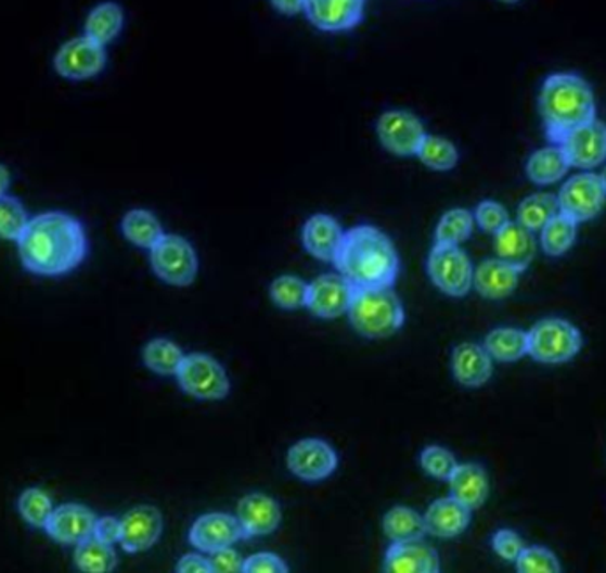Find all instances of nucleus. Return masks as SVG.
Masks as SVG:
<instances>
[{
    "label": "nucleus",
    "instance_id": "603ef678",
    "mask_svg": "<svg viewBox=\"0 0 606 573\" xmlns=\"http://www.w3.org/2000/svg\"><path fill=\"white\" fill-rule=\"evenodd\" d=\"M500 2H504V4H516L519 0H500Z\"/></svg>",
    "mask_w": 606,
    "mask_h": 573
},
{
    "label": "nucleus",
    "instance_id": "b1692460",
    "mask_svg": "<svg viewBox=\"0 0 606 573\" xmlns=\"http://www.w3.org/2000/svg\"><path fill=\"white\" fill-rule=\"evenodd\" d=\"M497 258L524 272L536 256V239L532 231L519 222H507L495 233Z\"/></svg>",
    "mask_w": 606,
    "mask_h": 573
},
{
    "label": "nucleus",
    "instance_id": "f704fd0d",
    "mask_svg": "<svg viewBox=\"0 0 606 573\" xmlns=\"http://www.w3.org/2000/svg\"><path fill=\"white\" fill-rule=\"evenodd\" d=\"M558 214V201L552 194H532L518 206V222L529 231H541Z\"/></svg>",
    "mask_w": 606,
    "mask_h": 573
},
{
    "label": "nucleus",
    "instance_id": "9d476101",
    "mask_svg": "<svg viewBox=\"0 0 606 573\" xmlns=\"http://www.w3.org/2000/svg\"><path fill=\"white\" fill-rule=\"evenodd\" d=\"M105 66H107L105 47L92 41L86 35L66 41L54 58L55 72L74 82L96 77L102 74Z\"/></svg>",
    "mask_w": 606,
    "mask_h": 573
},
{
    "label": "nucleus",
    "instance_id": "2f4dec72",
    "mask_svg": "<svg viewBox=\"0 0 606 573\" xmlns=\"http://www.w3.org/2000/svg\"><path fill=\"white\" fill-rule=\"evenodd\" d=\"M384 531L387 538L392 539V544L423 539L427 533L424 517L407 506H396L388 511L384 519Z\"/></svg>",
    "mask_w": 606,
    "mask_h": 573
},
{
    "label": "nucleus",
    "instance_id": "4468645a",
    "mask_svg": "<svg viewBox=\"0 0 606 573\" xmlns=\"http://www.w3.org/2000/svg\"><path fill=\"white\" fill-rule=\"evenodd\" d=\"M558 147L563 148L571 167L589 170L602 166L606 161V125L592 119L569 131Z\"/></svg>",
    "mask_w": 606,
    "mask_h": 573
},
{
    "label": "nucleus",
    "instance_id": "5701e85b",
    "mask_svg": "<svg viewBox=\"0 0 606 573\" xmlns=\"http://www.w3.org/2000/svg\"><path fill=\"white\" fill-rule=\"evenodd\" d=\"M452 373L465 387H482L493 374V359L485 346L461 343L452 352Z\"/></svg>",
    "mask_w": 606,
    "mask_h": 573
},
{
    "label": "nucleus",
    "instance_id": "49530a36",
    "mask_svg": "<svg viewBox=\"0 0 606 573\" xmlns=\"http://www.w3.org/2000/svg\"><path fill=\"white\" fill-rule=\"evenodd\" d=\"M209 563H211L214 573H238L243 572L245 559L236 550L225 547V549L214 552L209 558Z\"/></svg>",
    "mask_w": 606,
    "mask_h": 573
},
{
    "label": "nucleus",
    "instance_id": "c9c22d12",
    "mask_svg": "<svg viewBox=\"0 0 606 573\" xmlns=\"http://www.w3.org/2000/svg\"><path fill=\"white\" fill-rule=\"evenodd\" d=\"M415 156L427 169L440 170V173L454 169L460 161L457 148L449 139L440 136L424 137L423 144Z\"/></svg>",
    "mask_w": 606,
    "mask_h": 573
},
{
    "label": "nucleus",
    "instance_id": "79ce46f5",
    "mask_svg": "<svg viewBox=\"0 0 606 573\" xmlns=\"http://www.w3.org/2000/svg\"><path fill=\"white\" fill-rule=\"evenodd\" d=\"M424 472L435 480L449 481L457 467L456 458L449 449L441 446H429L421 455Z\"/></svg>",
    "mask_w": 606,
    "mask_h": 573
},
{
    "label": "nucleus",
    "instance_id": "c85d7f7f",
    "mask_svg": "<svg viewBox=\"0 0 606 573\" xmlns=\"http://www.w3.org/2000/svg\"><path fill=\"white\" fill-rule=\"evenodd\" d=\"M485 348L491 359L516 362L529 355V334L513 327H500L486 335Z\"/></svg>",
    "mask_w": 606,
    "mask_h": 573
},
{
    "label": "nucleus",
    "instance_id": "a878e982",
    "mask_svg": "<svg viewBox=\"0 0 606 573\" xmlns=\"http://www.w3.org/2000/svg\"><path fill=\"white\" fill-rule=\"evenodd\" d=\"M449 483L452 497L468 506L470 510L480 508L490 496V480L485 467L479 463H457Z\"/></svg>",
    "mask_w": 606,
    "mask_h": 573
},
{
    "label": "nucleus",
    "instance_id": "f03ea898",
    "mask_svg": "<svg viewBox=\"0 0 606 573\" xmlns=\"http://www.w3.org/2000/svg\"><path fill=\"white\" fill-rule=\"evenodd\" d=\"M334 265L354 290L392 288L401 267L392 240L374 226H354L345 231Z\"/></svg>",
    "mask_w": 606,
    "mask_h": 573
},
{
    "label": "nucleus",
    "instance_id": "37998d69",
    "mask_svg": "<svg viewBox=\"0 0 606 573\" xmlns=\"http://www.w3.org/2000/svg\"><path fill=\"white\" fill-rule=\"evenodd\" d=\"M474 220L479 224V228L486 233L495 234L505 224L510 222L507 209L495 201H482L476 208Z\"/></svg>",
    "mask_w": 606,
    "mask_h": 573
},
{
    "label": "nucleus",
    "instance_id": "7c9ffc66",
    "mask_svg": "<svg viewBox=\"0 0 606 573\" xmlns=\"http://www.w3.org/2000/svg\"><path fill=\"white\" fill-rule=\"evenodd\" d=\"M123 234L128 242L133 243L137 247L151 249L160 242L164 237L160 220L147 209H130L121 222Z\"/></svg>",
    "mask_w": 606,
    "mask_h": 573
},
{
    "label": "nucleus",
    "instance_id": "dca6fc26",
    "mask_svg": "<svg viewBox=\"0 0 606 573\" xmlns=\"http://www.w3.org/2000/svg\"><path fill=\"white\" fill-rule=\"evenodd\" d=\"M242 538H245V533L240 520L228 513H206L195 520L190 530V544L208 555L233 547Z\"/></svg>",
    "mask_w": 606,
    "mask_h": 573
},
{
    "label": "nucleus",
    "instance_id": "39448f33",
    "mask_svg": "<svg viewBox=\"0 0 606 573\" xmlns=\"http://www.w3.org/2000/svg\"><path fill=\"white\" fill-rule=\"evenodd\" d=\"M529 355L541 365H564L582 351V332L563 318H544L529 332Z\"/></svg>",
    "mask_w": 606,
    "mask_h": 573
},
{
    "label": "nucleus",
    "instance_id": "ddd939ff",
    "mask_svg": "<svg viewBox=\"0 0 606 573\" xmlns=\"http://www.w3.org/2000/svg\"><path fill=\"white\" fill-rule=\"evenodd\" d=\"M287 469L301 481H323L337 469V455L331 444L321 438H304L287 451Z\"/></svg>",
    "mask_w": 606,
    "mask_h": 573
},
{
    "label": "nucleus",
    "instance_id": "ea45409f",
    "mask_svg": "<svg viewBox=\"0 0 606 573\" xmlns=\"http://www.w3.org/2000/svg\"><path fill=\"white\" fill-rule=\"evenodd\" d=\"M29 214L13 195H0V239L18 242L29 224Z\"/></svg>",
    "mask_w": 606,
    "mask_h": 573
},
{
    "label": "nucleus",
    "instance_id": "7ed1b4c3",
    "mask_svg": "<svg viewBox=\"0 0 606 573\" xmlns=\"http://www.w3.org/2000/svg\"><path fill=\"white\" fill-rule=\"evenodd\" d=\"M539 112L550 142L560 144L569 131L596 119V100L585 78L553 74L539 91Z\"/></svg>",
    "mask_w": 606,
    "mask_h": 573
},
{
    "label": "nucleus",
    "instance_id": "473e14b6",
    "mask_svg": "<svg viewBox=\"0 0 606 573\" xmlns=\"http://www.w3.org/2000/svg\"><path fill=\"white\" fill-rule=\"evenodd\" d=\"M142 359L147 370L153 373L162 374V377H172L180 370L181 362H183L184 354L180 346L172 343L166 338H156L151 340L144 351H142Z\"/></svg>",
    "mask_w": 606,
    "mask_h": 573
},
{
    "label": "nucleus",
    "instance_id": "f8f14e48",
    "mask_svg": "<svg viewBox=\"0 0 606 573\" xmlns=\"http://www.w3.org/2000/svg\"><path fill=\"white\" fill-rule=\"evenodd\" d=\"M353 284L340 273H323L309 282L306 307L312 315L323 320H334L348 315L354 296Z\"/></svg>",
    "mask_w": 606,
    "mask_h": 573
},
{
    "label": "nucleus",
    "instance_id": "a211bd4d",
    "mask_svg": "<svg viewBox=\"0 0 606 573\" xmlns=\"http://www.w3.org/2000/svg\"><path fill=\"white\" fill-rule=\"evenodd\" d=\"M96 520V515L88 506L68 502L54 508L49 522L44 525V531L59 544L77 545L92 536Z\"/></svg>",
    "mask_w": 606,
    "mask_h": 573
},
{
    "label": "nucleus",
    "instance_id": "6ab92c4d",
    "mask_svg": "<svg viewBox=\"0 0 606 573\" xmlns=\"http://www.w3.org/2000/svg\"><path fill=\"white\" fill-rule=\"evenodd\" d=\"M236 519L242 524L245 538L272 535L281 525V506L267 494H248L238 502Z\"/></svg>",
    "mask_w": 606,
    "mask_h": 573
},
{
    "label": "nucleus",
    "instance_id": "0eeeda50",
    "mask_svg": "<svg viewBox=\"0 0 606 573\" xmlns=\"http://www.w3.org/2000/svg\"><path fill=\"white\" fill-rule=\"evenodd\" d=\"M176 379L184 393L195 399L217 402L225 398L231 391V382L222 365L206 354L184 355Z\"/></svg>",
    "mask_w": 606,
    "mask_h": 573
},
{
    "label": "nucleus",
    "instance_id": "864d4df0",
    "mask_svg": "<svg viewBox=\"0 0 606 573\" xmlns=\"http://www.w3.org/2000/svg\"><path fill=\"white\" fill-rule=\"evenodd\" d=\"M602 180H603V186H605V192H606V169L605 173H603L602 175Z\"/></svg>",
    "mask_w": 606,
    "mask_h": 573
},
{
    "label": "nucleus",
    "instance_id": "de8ad7c7",
    "mask_svg": "<svg viewBox=\"0 0 606 573\" xmlns=\"http://www.w3.org/2000/svg\"><path fill=\"white\" fill-rule=\"evenodd\" d=\"M92 535L102 539L105 544H119V539H121V520L116 519V517H102V519H98Z\"/></svg>",
    "mask_w": 606,
    "mask_h": 573
},
{
    "label": "nucleus",
    "instance_id": "423d86ee",
    "mask_svg": "<svg viewBox=\"0 0 606 573\" xmlns=\"http://www.w3.org/2000/svg\"><path fill=\"white\" fill-rule=\"evenodd\" d=\"M153 272L170 286H190L195 281L199 262L190 242L178 234H164L150 251Z\"/></svg>",
    "mask_w": 606,
    "mask_h": 573
},
{
    "label": "nucleus",
    "instance_id": "bb28decb",
    "mask_svg": "<svg viewBox=\"0 0 606 573\" xmlns=\"http://www.w3.org/2000/svg\"><path fill=\"white\" fill-rule=\"evenodd\" d=\"M569 162L564 155L563 148L558 144H550V147L541 148V150L533 151L527 161V176L532 183L538 186H552L563 180L569 169Z\"/></svg>",
    "mask_w": 606,
    "mask_h": 573
},
{
    "label": "nucleus",
    "instance_id": "a19ab883",
    "mask_svg": "<svg viewBox=\"0 0 606 573\" xmlns=\"http://www.w3.org/2000/svg\"><path fill=\"white\" fill-rule=\"evenodd\" d=\"M519 573H560V561L546 547H525L515 561Z\"/></svg>",
    "mask_w": 606,
    "mask_h": 573
},
{
    "label": "nucleus",
    "instance_id": "f3484780",
    "mask_svg": "<svg viewBox=\"0 0 606 573\" xmlns=\"http://www.w3.org/2000/svg\"><path fill=\"white\" fill-rule=\"evenodd\" d=\"M164 519L155 506H136L121 519V544L125 552L137 555L150 550L160 539Z\"/></svg>",
    "mask_w": 606,
    "mask_h": 573
},
{
    "label": "nucleus",
    "instance_id": "9b49d317",
    "mask_svg": "<svg viewBox=\"0 0 606 573\" xmlns=\"http://www.w3.org/2000/svg\"><path fill=\"white\" fill-rule=\"evenodd\" d=\"M376 133L392 155L415 156L427 136L423 122L408 111H387L376 122Z\"/></svg>",
    "mask_w": 606,
    "mask_h": 573
},
{
    "label": "nucleus",
    "instance_id": "20e7f679",
    "mask_svg": "<svg viewBox=\"0 0 606 573\" xmlns=\"http://www.w3.org/2000/svg\"><path fill=\"white\" fill-rule=\"evenodd\" d=\"M349 323L368 340H385L403 327L404 309L392 288L357 290L348 309Z\"/></svg>",
    "mask_w": 606,
    "mask_h": 573
},
{
    "label": "nucleus",
    "instance_id": "58836bf2",
    "mask_svg": "<svg viewBox=\"0 0 606 573\" xmlns=\"http://www.w3.org/2000/svg\"><path fill=\"white\" fill-rule=\"evenodd\" d=\"M307 292L309 284L295 276H281L272 282L270 286V298L275 306L287 311H295L300 307H306Z\"/></svg>",
    "mask_w": 606,
    "mask_h": 573
},
{
    "label": "nucleus",
    "instance_id": "4be33fe9",
    "mask_svg": "<svg viewBox=\"0 0 606 573\" xmlns=\"http://www.w3.org/2000/svg\"><path fill=\"white\" fill-rule=\"evenodd\" d=\"M472 510L454 497H443L427 508L424 522L429 535L437 538H456L470 525Z\"/></svg>",
    "mask_w": 606,
    "mask_h": 573
},
{
    "label": "nucleus",
    "instance_id": "412c9836",
    "mask_svg": "<svg viewBox=\"0 0 606 573\" xmlns=\"http://www.w3.org/2000/svg\"><path fill=\"white\" fill-rule=\"evenodd\" d=\"M343 239H345V231L331 215H312L301 229L304 247L320 262L334 263Z\"/></svg>",
    "mask_w": 606,
    "mask_h": 573
},
{
    "label": "nucleus",
    "instance_id": "a18cd8bd",
    "mask_svg": "<svg viewBox=\"0 0 606 573\" xmlns=\"http://www.w3.org/2000/svg\"><path fill=\"white\" fill-rule=\"evenodd\" d=\"M287 564L272 552H261L245 559L243 573H287Z\"/></svg>",
    "mask_w": 606,
    "mask_h": 573
},
{
    "label": "nucleus",
    "instance_id": "1a4fd4ad",
    "mask_svg": "<svg viewBox=\"0 0 606 573\" xmlns=\"http://www.w3.org/2000/svg\"><path fill=\"white\" fill-rule=\"evenodd\" d=\"M558 212L571 217L575 222H588L602 214L605 208L606 192L602 176L582 173L572 176L558 192Z\"/></svg>",
    "mask_w": 606,
    "mask_h": 573
},
{
    "label": "nucleus",
    "instance_id": "c03bdc74",
    "mask_svg": "<svg viewBox=\"0 0 606 573\" xmlns=\"http://www.w3.org/2000/svg\"><path fill=\"white\" fill-rule=\"evenodd\" d=\"M491 545H493V550H495L497 555L505 559V561H516L518 556L521 555V550L525 549L521 536L511 530L497 531Z\"/></svg>",
    "mask_w": 606,
    "mask_h": 573
},
{
    "label": "nucleus",
    "instance_id": "6e6552de",
    "mask_svg": "<svg viewBox=\"0 0 606 573\" xmlns=\"http://www.w3.org/2000/svg\"><path fill=\"white\" fill-rule=\"evenodd\" d=\"M433 284L449 296H465L474 286V267L460 245L435 243L427 258Z\"/></svg>",
    "mask_w": 606,
    "mask_h": 573
},
{
    "label": "nucleus",
    "instance_id": "3c124183",
    "mask_svg": "<svg viewBox=\"0 0 606 573\" xmlns=\"http://www.w3.org/2000/svg\"><path fill=\"white\" fill-rule=\"evenodd\" d=\"M11 186V173L8 167L0 164V195L8 194V189Z\"/></svg>",
    "mask_w": 606,
    "mask_h": 573
},
{
    "label": "nucleus",
    "instance_id": "72a5a7b5",
    "mask_svg": "<svg viewBox=\"0 0 606 573\" xmlns=\"http://www.w3.org/2000/svg\"><path fill=\"white\" fill-rule=\"evenodd\" d=\"M578 222L568 217V215L558 212L552 220L546 222L541 229V247L544 253L553 258H558L563 254L568 253L572 247V243L577 240Z\"/></svg>",
    "mask_w": 606,
    "mask_h": 573
},
{
    "label": "nucleus",
    "instance_id": "e433bc0d",
    "mask_svg": "<svg viewBox=\"0 0 606 573\" xmlns=\"http://www.w3.org/2000/svg\"><path fill=\"white\" fill-rule=\"evenodd\" d=\"M474 231V215L465 208L449 209L441 215L435 231V242L446 245H461L470 239Z\"/></svg>",
    "mask_w": 606,
    "mask_h": 573
},
{
    "label": "nucleus",
    "instance_id": "393cba45",
    "mask_svg": "<svg viewBox=\"0 0 606 573\" xmlns=\"http://www.w3.org/2000/svg\"><path fill=\"white\" fill-rule=\"evenodd\" d=\"M519 273V270L502 259H486L474 270V288L485 298L502 301L515 292Z\"/></svg>",
    "mask_w": 606,
    "mask_h": 573
},
{
    "label": "nucleus",
    "instance_id": "cd10ccee",
    "mask_svg": "<svg viewBox=\"0 0 606 573\" xmlns=\"http://www.w3.org/2000/svg\"><path fill=\"white\" fill-rule=\"evenodd\" d=\"M125 11L116 2H102L91 11L86 20V36L92 41L107 47L121 35Z\"/></svg>",
    "mask_w": 606,
    "mask_h": 573
},
{
    "label": "nucleus",
    "instance_id": "c756f323",
    "mask_svg": "<svg viewBox=\"0 0 606 573\" xmlns=\"http://www.w3.org/2000/svg\"><path fill=\"white\" fill-rule=\"evenodd\" d=\"M74 561L80 572L111 573L116 570L117 555L114 545L105 544L92 535L75 545Z\"/></svg>",
    "mask_w": 606,
    "mask_h": 573
},
{
    "label": "nucleus",
    "instance_id": "f257e3e1",
    "mask_svg": "<svg viewBox=\"0 0 606 573\" xmlns=\"http://www.w3.org/2000/svg\"><path fill=\"white\" fill-rule=\"evenodd\" d=\"M16 243L25 270L39 278H61L74 272L89 253L83 224L66 212L36 215Z\"/></svg>",
    "mask_w": 606,
    "mask_h": 573
},
{
    "label": "nucleus",
    "instance_id": "aec40b11",
    "mask_svg": "<svg viewBox=\"0 0 606 573\" xmlns=\"http://www.w3.org/2000/svg\"><path fill=\"white\" fill-rule=\"evenodd\" d=\"M385 572L390 573H438L440 558L431 545L423 539L390 545L385 556Z\"/></svg>",
    "mask_w": 606,
    "mask_h": 573
},
{
    "label": "nucleus",
    "instance_id": "4c0bfd02",
    "mask_svg": "<svg viewBox=\"0 0 606 573\" xmlns=\"http://www.w3.org/2000/svg\"><path fill=\"white\" fill-rule=\"evenodd\" d=\"M18 511L27 524L38 527V530H44V525L54 511V502L47 492L35 486V488L22 492L18 499Z\"/></svg>",
    "mask_w": 606,
    "mask_h": 573
},
{
    "label": "nucleus",
    "instance_id": "09e8293b",
    "mask_svg": "<svg viewBox=\"0 0 606 573\" xmlns=\"http://www.w3.org/2000/svg\"><path fill=\"white\" fill-rule=\"evenodd\" d=\"M178 573H214L209 559L201 555H186L180 559V563L176 566Z\"/></svg>",
    "mask_w": 606,
    "mask_h": 573
},
{
    "label": "nucleus",
    "instance_id": "2eb2a0df",
    "mask_svg": "<svg viewBox=\"0 0 606 573\" xmlns=\"http://www.w3.org/2000/svg\"><path fill=\"white\" fill-rule=\"evenodd\" d=\"M365 0H306L304 13L323 33L351 30L364 18Z\"/></svg>",
    "mask_w": 606,
    "mask_h": 573
},
{
    "label": "nucleus",
    "instance_id": "8fccbe9b",
    "mask_svg": "<svg viewBox=\"0 0 606 573\" xmlns=\"http://www.w3.org/2000/svg\"><path fill=\"white\" fill-rule=\"evenodd\" d=\"M273 8H275L279 13L287 16H295L298 13H304V4L306 0H270Z\"/></svg>",
    "mask_w": 606,
    "mask_h": 573
}]
</instances>
